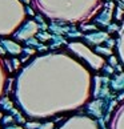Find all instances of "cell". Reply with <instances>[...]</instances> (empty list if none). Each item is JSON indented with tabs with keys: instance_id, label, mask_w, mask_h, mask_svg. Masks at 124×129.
Listing matches in <instances>:
<instances>
[{
	"instance_id": "6da1fadb",
	"label": "cell",
	"mask_w": 124,
	"mask_h": 129,
	"mask_svg": "<svg viewBox=\"0 0 124 129\" xmlns=\"http://www.w3.org/2000/svg\"><path fill=\"white\" fill-rule=\"evenodd\" d=\"M37 126H39V124H35V122L27 124V128H28V129H33V128H37Z\"/></svg>"
}]
</instances>
